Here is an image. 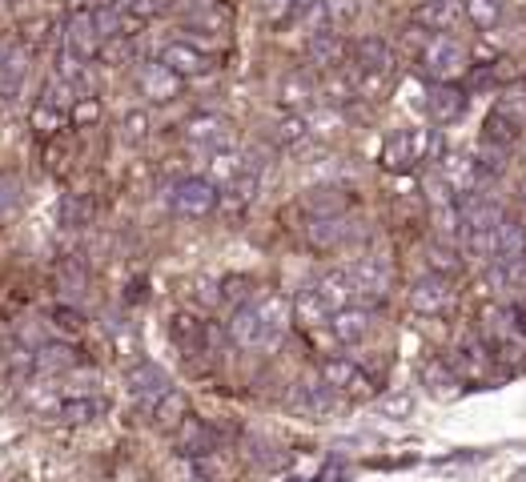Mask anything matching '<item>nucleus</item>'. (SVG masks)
I'll return each instance as SVG.
<instances>
[{
  "mask_svg": "<svg viewBox=\"0 0 526 482\" xmlns=\"http://www.w3.org/2000/svg\"><path fill=\"white\" fill-rule=\"evenodd\" d=\"M290 318H294V306L278 290H266V294H257V298H249L233 310L229 338L241 350H274L286 338Z\"/></svg>",
  "mask_w": 526,
  "mask_h": 482,
  "instance_id": "nucleus-1",
  "label": "nucleus"
},
{
  "mask_svg": "<svg viewBox=\"0 0 526 482\" xmlns=\"http://www.w3.org/2000/svg\"><path fill=\"white\" fill-rule=\"evenodd\" d=\"M418 65L430 81H446L454 85L466 69H470V49L454 37V33H430L426 45L418 49Z\"/></svg>",
  "mask_w": 526,
  "mask_h": 482,
  "instance_id": "nucleus-2",
  "label": "nucleus"
},
{
  "mask_svg": "<svg viewBox=\"0 0 526 482\" xmlns=\"http://www.w3.org/2000/svg\"><path fill=\"white\" fill-rule=\"evenodd\" d=\"M181 137H185V149H189L193 157H201V161L237 149L233 125H229L225 117H217V113H197V117H189V121L181 125Z\"/></svg>",
  "mask_w": 526,
  "mask_h": 482,
  "instance_id": "nucleus-3",
  "label": "nucleus"
},
{
  "mask_svg": "<svg viewBox=\"0 0 526 482\" xmlns=\"http://www.w3.org/2000/svg\"><path fill=\"white\" fill-rule=\"evenodd\" d=\"M217 205H221V189L209 177H181V181L169 185V209L177 217L201 221V217L217 213Z\"/></svg>",
  "mask_w": 526,
  "mask_h": 482,
  "instance_id": "nucleus-4",
  "label": "nucleus"
},
{
  "mask_svg": "<svg viewBox=\"0 0 526 482\" xmlns=\"http://www.w3.org/2000/svg\"><path fill=\"white\" fill-rule=\"evenodd\" d=\"M61 45H65L77 61H85V65L101 57L105 37H101V29H97V21H93V9H89V5H77V9L69 13V21H65V29H61Z\"/></svg>",
  "mask_w": 526,
  "mask_h": 482,
  "instance_id": "nucleus-5",
  "label": "nucleus"
},
{
  "mask_svg": "<svg viewBox=\"0 0 526 482\" xmlns=\"http://www.w3.org/2000/svg\"><path fill=\"white\" fill-rule=\"evenodd\" d=\"M125 386H129L133 402H137L145 414H153V410H157V402L173 390V382H169L165 366H157V362H149V358H141V362H133V366L125 370Z\"/></svg>",
  "mask_w": 526,
  "mask_h": 482,
  "instance_id": "nucleus-6",
  "label": "nucleus"
},
{
  "mask_svg": "<svg viewBox=\"0 0 526 482\" xmlns=\"http://www.w3.org/2000/svg\"><path fill=\"white\" fill-rule=\"evenodd\" d=\"M286 406L302 418H314V422H326L338 406H342V394L330 386V382H294L290 394H286Z\"/></svg>",
  "mask_w": 526,
  "mask_h": 482,
  "instance_id": "nucleus-7",
  "label": "nucleus"
},
{
  "mask_svg": "<svg viewBox=\"0 0 526 482\" xmlns=\"http://www.w3.org/2000/svg\"><path fill=\"white\" fill-rule=\"evenodd\" d=\"M410 310L414 314H426V318H438V314H446L450 306H454V286H450V278L446 274H422V278H414L410 282Z\"/></svg>",
  "mask_w": 526,
  "mask_h": 482,
  "instance_id": "nucleus-8",
  "label": "nucleus"
},
{
  "mask_svg": "<svg viewBox=\"0 0 526 482\" xmlns=\"http://www.w3.org/2000/svg\"><path fill=\"white\" fill-rule=\"evenodd\" d=\"M133 85H137V93H141L145 101L169 105V101L181 97V85H185V81H181L169 65H161V61H141L137 73H133Z\"/></svg>",
  "mask_w": 526,
  "mask_h": 482,
  "instance_id": "nucleus-9",
  "label": "nucleus"
},
{
  "mask_svg": "<svg viewBox=\"0 0 526 482\" xmlns=\"http://www.w3.org/2000/svg\"><path fill=\"white\" fill-rule=\"evenodd\" d=\"M346 274H350L354 286H358V306H378V302H386L394 274H390V266H386L382 258H358V262L346 266Z\"/></svg>",
  "mask_w": 526,
  "mask_h": 482,
  "instance_id": "nucleus-10",
  "label": "nucleus"
},
{
  "mask_svg": "<svg viewBox=\"0 0 526 482\" xmlns=\"http://www.w3.org/2000/svg\"><path fill=\"white\" fill-rule=\"evenodd\" d=\"M157 61L169 65L181 81H197V77L213 73V53L205 45H193V41H169Z\"/></svg>",
  "mask_w": 526,
  "mask_h": 482,
  "instance_id": "nucleus-11",
  "label": "nucleus"
},
{
  "mask_svg": "<svg viewBox=\"0 0 526 482\" xmlns=\"http://www.w3.org/2000/svg\"><path fill=\"white\" fill-rule=\"evenodd\" d=\"M322 382H330L342 398H370L374 394V378L350 358H326L322 362Z\"/></svg>",
  "mask_w": 526,
  "mask_h": 482,
  "instance_id": "nucleus-12",
  "label": "nucleus"
},
{
  "mask_svg": "<svg viewBox=\"0 0 526 482\" xmlns=\"http://www.w3.org/2000/svg\"><path fill=\"white\" fill-rule=\"evenodd\" d=\"M458 209H462V221H466V233H490V229H498L502 225V209H498V201L494 197H486V193H478V189H470V193H458Z\"/></svg>",
  "mask_w": 526,
  "mask_h": 482,
  "instance_id": "nucleus-13",
  "label": "nucleus"
},
{
  "mask_svg": "<svg viewBox=\"0 0 526 482\" xmlns=\"http://www.w3.org/2000/svg\"><path fill=\"white\" fill-rule=\"evenodd\" d=\"M77 366H81V354L73 342H41L33 350V374H41V378H65Z\"/></svg>",
  "mask_w": 526,
  "mask_h": 482,
  "instance_id": "nucleus-14",
  "label": "nucleus"
},
{
  "mask_svg": "<svg viewBox=\"0 0 526 482\" xmlns=\"http://www.w3.org/2000/svg\"><path fill=\"white\" fill-rule=\"evenodd\" d=\"M466 17L462 0H422L414 9V25H422L426 33H454Z\"/></svg>",
  "mask_w": 526,
  "mask_h": 482,
  "instance_id": "nucleus-15",
  "label": "nucleus"
},
{
  "mask_svg": "<svg viewBox=\"0 0 526 482\" xmlns=\"http://www.w3.org/2000/svg\"><path fill=\"white\" fill-rule=\"evenodd\" d=\"M466 113V93L458 85H446V81H430L426 89V117L434 125H450Z\"/></svg>",
  "mask_w": 526,
  "mask_h": 482,
  "instance_id": "nucleus-16",
  "label": "nucleus"
},
{
  "mask_svg": "<svg viewBox=\"0 0 526 482\" xmlns=\"http://www.w3.org/2000/svg\"><path fill=\"white\" fill-rule=\"evenodd\" d=\"M374 330V306H346L330 318V334L342 342V346H358L366 342Z\"/></svg>",
  "mask_w": 526,
  "mask_h": 482,
  "instance_id": "nucleus-17",
  "label": "nucleus"
},
{
  "mask_svg": "<svg viewBox=\"0 0 526 482\" xmlns=\"http://www.w3.org/2000/svg\"><path fill=\"white\" fill-rule=\"evenodd\" d=\"M494 262L498 266H522L526 262V225L518 217H502L494 229Z\"/></svg>",
  "mask_w": 526,
  "mask_h": 482,
  "instance_id": "nucleus-18",
  "label": "nucleus"
},
{
  "mask_svg": "<svg viewBox=\"0 0 526 482\" xmlns=\"http://www.w3.org/2000/svg\"><path fill=\"white\" fill-rule=\"evenodd\" d=\"M354 69L370 77H390L394 73V45L386 37H362L354 45Z\"/></svg>",
  "mask_w": 526,
  "mask_h": 482,
  "instance_id": "nucleus-19",
  "label": "nucleus"
},
{
  "mask_svg": "<svg viewBox=\"0 0 526 482\" xmlns=\"http://www.w3.org/2000/svg\"><path fill=\"white\" fill-rule=\"evenodd\" d=\"M354 237V225L342 217H310L306 221V246L310 250H338Z\"/></svg>",
  "mask_w": 526,
  "mask_h": 482,
  "instance_id": "nucleus-20",
  "label": "nucleus"
},
{
  "mask_svg": "<svg viewBox=\"0 0 526 482\" xmlns=\"http://www.w3.org/2000/svg\"><path fill=\"white\" fill-rule=\"evenodd\" d=\"M173 446H177V454H185V458H205V454L217 450V434H213V426H205L201 418L189 414V418L173 430Z\"/></svg>",
  "mask_w": 526,
  "mask_h": 482,
  "instance_id": "nucleus-21",
  "label": "nucleus"
},
{
  "mask_svg": "<svg viewBox=\"0 0 526 482\" xmlns=\"http://www.w3.org/2000/svg\"><path fill=\"white\" fill-rule=\"evenodd\" d=\"M306 61L314 69H338L346 61V41L338 29H326V33H310L306 41Z\"/></svg>",
  "mask_w": 526,
  "mask_h": 482,
  "instance_id": "nucleus-22",
  "label": "nucleus"
},
{
  "mask_svg": "<svg viewBox=\"0 0 526 482\" xmlns=\"http://www.w3.org/2000/svg\"><path fill=\"white\" fill-rule=\"evenodd\" d=\"M482 141L502 145V149H514V145L522 141V117H514V113H506L502 105H494V109L486 113V121H482Z\"/></svg>",
  "mask_w": 526,
  "mask_h": 482,
  "instance_id": "nucleus-23",
  "label": "nucleus"
},
{
  "mask_svg": "<svg viewBox=\"0 0 526 482\" xmlns=\"http://www.w3.org/2000/svg\"><path fill=\"white\" fill-rule=\"evenodd\" d=\"M314 290L326 298V306L338 314V310H346V306H358V286H354V278L346 274V270H330V274H322L318 282H314Z\"/></svg>",
  "mask_w": 526,
  "mask_h": 482,
  "instance_id": "nucleus-24",
  "label": "nucleus"
},
{
  "mask_svg": "<svg viewBox=\"0 0 526 482\" xmlns=\"http://www.w3.org/2000/svg\"><path fill=\"white\" fill-rule=\"evenodd\" d=\"M25 402H29V410H37L41 418H57V410L65 406V386H61V378H33L29 382V390H25Z\"/></svg>",
  "mask_w": 526,
  "mask_h": 482,
  "instance_id": "nucleus-25",
  "label": "nucleus"
},
{
  "mask_svg": "<svg viewBox=\"0 0 526 482\" xmlns=\"http://www.w3.org/2000/svg\"><path fill=\"white\" fill-rule=\"evenodd\" d=\"M270 137H274V145H278V149H286V153H302V149L310 145L314 129H310V121H306L302 113H286V117H278V121H274Z\"/></svg>",
  "mask_w": 526,
  "mask_h": 482,
  "instance_id": "nucleus-26",
  "label": "nucleus"
},
{
  "mask_svg": "<svg viewBox=\"0 0 526 482\" xmlns=\"http://www.w3.org/2000/svg\"><path fill=\"white\" fill-rule=\"evenodd\" d=\"M490 362H494V350L486 346V338H474V334L458 338V370L466 378H482L490 370Z\"/></svg>",
  "mask_w": 526,
  "mask_h": 482,
  "instance_id": "nucleus-27",
  "label": "nucleus"
},
{
  "mask_svg": "<svg viewBox=\"0 0 526 482\" xmlns=\"http://www.w3.org/2000/svg\"><path fill=\"white\" fill-rule=\"evenodd\" d=\"M278 97H282V105H286L290 113H306V109L318 105V85H314L306 73H290V77L282 81Z\"/></svg>",
  "mask_w": 526,
  "mask_h": 482,
  "instance_id": "nucleus-28",
  "label": "nucleus"
},
{
  "mask_svg": "<svg viewBox=\"0 0 526 482\" xmlns=\"http://www.w3.org/2000/svg\"><path fill=\"white\" fill-rule=\"evenodd\" d=\"M169 334H173V342H177L181 354H201L205 342H209V326L197 322L193 314H177V318L169 322Z\"/></svg>",
  "mask_w": 526,
  "mask_h": 482,
  "instance_id": "nucleus-29",
  "label": "nucleus"
},
{
  "mask_svg": "<svg viewBox=\"0 0 526 482\" xmlns=\"http://www.w3.org/2000/svg\"><path fill=\"white\" fill-rule=\"evenodd\" d=\"M109 402L105 394H85V398H65V406L57 410V422H69V426H85V422H97L105 418Z\"/></svg>",
  "mask_w": 526,
  "mask_h": 482,
  "instance_id": "nucleus-30",
  "label": "nucleus"
},
{
  "mask_svg": "<svg viewBox=\"0 0 526 482\" xmlns=\"http://www.w3.org/2000/svg\"><path fill=\"white\" fill-rule=\"evenodd\" d=\"M85 286H89L85 266H81L77 258H61V262H57V294H61V302L77 306L81 294H85Z\"/></svg>",
  "mask_w": 526,
  "mask_h": 482,
  "instance_id": "nucleus-31",
  "label": "nucleus"
},
{
  "mask_svg": "<svg viewBox=\"0 0 526 482\" xmlns=\"http://www.w3.org/2000/svg\"><path fill=\"white\" fill-rule=\"evenodd\" d=\"M294 318L302 322V326H310V330H318V326H330V318H334V310L326 306V298L314 290V286H306L298 298H294Z\"/></svg>",
  "mask_w": 526,
  "mask_h": 482,
  "instance_id": "nucleus-32",
  "label": "nucleus"
},
{
  "mask_svg": "<svg viewBox=\"0 0 526 482\" xmlns=\"http://www.w3.org/2000/svg\"><path fill=\"white\" fill-rule=\"evenodd\" d=\"M77 89H81V85H73V81H65L61 73H53V77L41 85V97H37V101H41V105H49V109L73 113V105H77V97H81Z\"/></svg>",
  "mask_w": 526,
  "mask_h": 482,
  "instance_id": "nucleus-33",
  "label": "nucleus"
},
{
  "mask_svg": "<svg viewBox=\"0 0 526 482\" xmlns=\"http://www.w3.org/2000/svg\"><path fill=\"white\" fill-rule=\"evenodd\" d=\"M346 193L342 189H310L306 197H302V209L310 213V217H342L346 213Z\"/></svg>",
  "mask_w": 526,
  "mask_h": 482,
  "instance_id": "nucleus-34",
  "label": "nucleus"
},
{
  "mask_svg": "<svg viewBox=\"0 0 526 482\" xmlns=\"http://www.w3.org/2000/svg\"><path fill=\"white\" fill-rule=\"evenodd\" d=\"M25 73H29V53H25L21 45H9L5 65H0V93H5V97H17Z\"/></svg>",
  "mask_w": 526,
  "mask_h": 482,
  "instance_id": "nucleus-35",
  "label": "nucleus"
},
{
  "mask_svg": "<svg viewBox=\"0 0 526 482\" xmlns=\"http://www.w3.org/2000/svg\"><path fill=\"white\" fill-rule=\"evenodd\" d=\"M57 221H61L65 229H81V225H89V221H93V201H85L81 193H65L61 205H57Z\"/></svg>",
  "mask_w": 526,
  "mask_h": 482,
  "instance_id": "nucleus-36",
  "label": "nucleus"
},
{
  "mask_svg": "<svg viewBox=\"0 0 526 482\" xmlns=\"http://www.w3.org/2000/svg\"><path fill=\"white\" fill-rule=\"evenodd\" d=\"M462 5H466V21L474 29L490 33V29L502 25V0H462Z\"/></svg>",
  "mask_w": 526,
  "mask_h": 482,
  "instance_id": "nucleus-37",
  "label": "nucleus"
},
{
  "mask_svg": "<svg viewBox=\"0 0 526 482\" xmlns=\"http://www.w3.org/2000/svg\"><path fill=\"white\" fill-rule=\"evenodd\" d=\"M93 21H97V29H101L105 41H117V37H125V21H129V13L117 9L113 0H105V5H93Z\"/></svg>",
  "mask_w": 526,
  "mask_h": 482,
  "instance_id": "nucleus-38",
  "label": "nucleus"
},
{
  "mask_svg": "<svg viewBox=\"0 0 526 482\" xmlns=\"http://www.w3.org/2000/svg\"><path fill=\"white\" fill-rule=\"evenodd\" d=\"M185 418H189V406H185V398H181L177 390H169V394L157 402V410H153V422H157V426H169V430H177Z\"/></svg>",
  "mask_w": 526,
  "mask_h": 482,
  "instance_id": "nucleus-39",
  "label": "nucleus"
},
{
  "mask_svg": "<svg viewBox=\"0 0 526 482\" xmlns=\"http://www.w3.org/2000/svg\"><path fill=\"white\" fill-rule=\"evenodd\" d=\"M117 137H121V145H145L149 141V113L145 109L125 113L121 125H117Z\"/></svg>",
  "mask_w": 526,
  "mask_h": 482,
  "instance_id": "nucleus-40",
  "label": "nucleus"
},
{
  "mask_svg": "<svg viewBox=\"0 0 526 482\" xmlns=\"http://www.w3.org/2000/svg\"><path fill=\"white\" fill-rule=\"evenodd\" d=\"M61 386H65V398L101 394V374H97V370H85V366H77L73 374H65V378H61Z\"/></svg>",
  "mask_w": 526,
  "mask_h": 482,
  "instance_id": "nucleus-41",
  "label": "nucleus"
},
{
  "mask_svg": "<svg viewBox=\"0 0 526 482\" xmlns=\"http://www.w3.org/2000/svg\"><path fill=\"white\" fill-rule=\"evenodd\" d=\"M430 270L454 278V274L462 270V250L454 246V241H438V246L430 250Z\"/></svg>",
  "mask_w": 526,
  "mask_h": 482,
  "instance_id": "nucleus-42",
  "label": "nucleus"
},
{
  "mask_svg": "<svg viewBox=\"0 0 526 482\" xmlns=\"http://www.w3.org/2000/svg\"><path fill=\"white\" fill-rule=\"evenodd\" d=\"M257 13L266 17L270 25H286L294 13H298V0H253Z\"/></svg>",
  "mask_w": 526,
  "mask_h": 482,
  "instance_id": "nucleus-43",
  "label": "nucleus"
},
{
  "mask_svg": "<svg viewBox=\"0 0 526 482\" xmlns=\"http://www.w3.org/2000/svg\"><path fill=\"white\" fill-rule=\"evenodd\" d=\"M101 121V101L97 97H77V105H73V113H69V125L73 129H85V125H97Z\"/></svg>",
  "mask_w": 526,
  "mask_h": 482,
  "instance_id": "nucleus-44",
  "label": "nucleus"
},
{
  "mask_svg": "<svg viewBox=\"0 0 526 482\" xmlns=\"http://www.w3.org/2000/svg\"><path fill=\"white\" fill-rule=\"evenodd\" d=\"M69 121V113H61V109H49V105H33V129L41 133V137H49V133H57L61 125Z\"/></svg>",
  "mask_w": 526,
  "mask_h": 482,
  "instance_id": "nucleus-45",
  "label": "nucleus"
},
{
  "mask_svg": "<svg viewBox=\"0 0 526 482\" xmlns=\"http://www.w3.org/2000/svg\"><path fill=\"white\" fill-rule=\"evenodd\" d=\"M478 161V177H498L502 173V165H506V149L502 145H490V141H482V153L474 157Z\"/></svg>",
  "mask_w": 526,
  "mask_h": 482,
  "instance_id": "nucleus-46",
  "label": "nucleus"
},
{
  "mask_svg": "<svg viewBox=\"0 0 526 482\" xmlns=\"http://www.w3.org/2000/svg\"><path fill=\"white\" fill-rule=\"evenodd\" d=\"M326 5V13H330V25L334 29H342V25H350L354 17H358V0H322Z\"/></svg>",
  "mask_w": 526,
  "mask_h": 482,
  "instance_id": "nucleus-47",
  "label": "nucleus"
},
{
  "mask_svg": "<svg viewBox=\"0 0 526 482\" xmlns=\"http://www.w3.org/2000/svg\"><path fill=\"white\" fill-rule=\"evenodd\" d=\"M498 105L506 109V113H514V117H522L526 113V85L518 81V85H510L502 97H498Z\"/></svg>",
  "mask_w": 526,
  "mask_h": 482,
  "instance_id": "nucleus-48",
  "label": "nucleus"
},
{
  "mask_svg": "<svg viewBox=\"0 0 526 482\" xmlns=\"http://www.w3.org/2000/svg\"><path fill=\"white\" fill-rule=\"evenodd\" d=\"M53 326H61L65 334H81V314H77L69 302H61V306L53 310Z\"/></svg>",
  "mask_w": 526,
  "mask_h": 482,
  "instance_id": "nucleus-49",
  "label": "nucleus"
},
{
  "mask_svg": "<svg viewBox=\"0 0 526 482\" xmlns=\"http://www.w3.org/2000/svg\"><path fill=\"white\" fill-rule=\"evenodd\" d=\"M422 374H426V382H434V390H438V394H450V386H458V378H454V374H446V366H442V362H430Z\"/></svg>",
  "mask_w": 526,
  "mask_h": 482,
  "instance_id": "nucleus-50",
  "label": "nucleus"
},
{
  "mask_svg": "<svg viewBox=\"0 0 526 482\" xmlns=\"http://www.w3.org/2000/svg\"><path fill=\"white\" fill-rule=\"evenodd\" d=\"M17 209V189L13 185H0V217H9Z\"/></svg>",
  "mask_w": 526,
  "mask_h": 482,
  "instance_id": "nucleus-51",
  "label": "nucleus"
},
{
  "mask_svg": "<svg viewBox=\"0 0 526 482\" xmlns=\"http://www.w3.org/2000/svg\"><path fill=\"white\" fill-rule=\"evenodd\" d=\"M518 193H522V201H526V177H522V185H518Z\"/></svg>",
  "mask_w": 526,
  "mask_h": 482,
  "instance_id": "nucleus-52",
  "label": "nucleus"
}]
</instances>
